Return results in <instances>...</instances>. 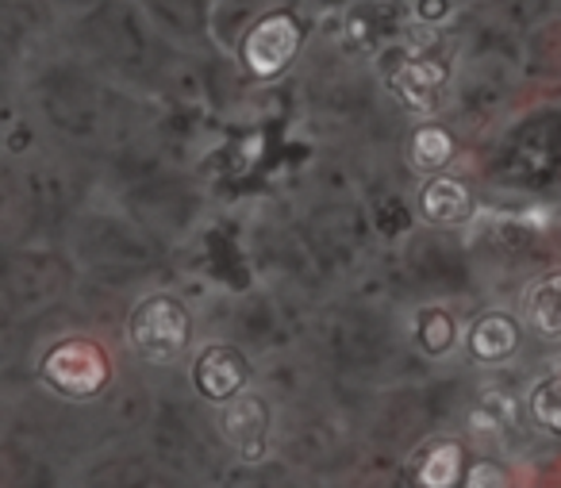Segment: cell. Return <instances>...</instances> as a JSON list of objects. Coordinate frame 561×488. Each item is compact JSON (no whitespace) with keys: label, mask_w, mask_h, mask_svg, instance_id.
I'll list each match as a JSON object with an SVG mask.
<instances>
[{"label":"cell","mask_w":561,"mask_h":488,"mask_svg":"<svg viewBox=\"0 0 561 488\" xmlns=\"http://www.w3.org/2000/svg\"><path fill=\"white\" fill-rule=\"evenodd\" d=\"M558 377H561V370H558Z\"/></svg>","instance_id":"cell-15"},{"label":"cell","mask_w":561,"mask_h":488,"mask_svg":"<svg viewBox=\"0 0 561 488\" xmlns=\"http://www.w3.org/2000/svg\"><path fill=\"white\" fill-rule=\"evenodd\" d=\"M461 488H507V477L496 462H469L466 485Z\"/></svg>","instance_id":"cell-14"},{"label":"cell","mask_w":561,"mask_h":488,"mask_svg":"<svg viewBox=\"0 0 561 488\" xmlns=\"http://www.w3.org/2000/svg\"><path fill=\"white\" fill-rule=\"evenodd\" d=\"M193 388L204 396V400H211L219 408V404L234 400L239 393H247L250 388V362L242 350L227 347V342H216V347H204L201 354H196L193 362Z\"/></svg>","instance_id":"cell-5"},{"label":"cell","mask_w":561,"mask_h":488,"mask_svg":"<svg viewBox=\"0 0 561 488\" xmlns=\"http://www.w3.org/2000/svg\"><path fill=\"white\" fill-rule=\"evenodd\" d=\"M39 377L50 393L66 396V400H93L112 381V362L101 342L85 339V334H73V339L55 342L43 354Z\"/></svg>","instance_id":"cell-2"},{"label":"cell","mask_w":561,"mask_h":488,"mask_svg":"<svg viewBox=\"0 0 561 488\" xmlns=\"http://www.w3.org/2000/svg\"><path fill=\"white\" fill-rule=\"evenodd\" d=\"M454 339H458V327H454V319L446 316V311H427V316L420 319V347L427 350V354H446V350L454 347Z\"/></svg>","instance_id":"cell-13"},{"label":"cell","mask_w":561,"mask_h":488,"mask_svg":"<svg viewBox=\"0 0 561 488\" xmlns=\"http://www.w3.org/2000/svg\"><path fill=\"white\" fill-rule=\"evenodd\" d=\"M466 450L454 439H438L431 442V450L420 457L415 465V488H461L466 485Z\"/></svg>","instance_id":"cell-8"},{"label":"cell","mask_w":561,"mask_h":488,"mask_svg":"<svg viewBox=\"0 0 561 488\" xmlns=\"http://www.w3.org/2000/svg\"><path fill=\"white\" fill-rule=\"evenodd\" d=\"M519 339H523L519 319L507 316V311H489V316H481L469 327L466 347L473 362L496 365V362H507V358L519 350Z\"/></svg>","instance_id":"cell-7"},{"label":"cell","mask_w":561,"mask_h":488,"mask_svg":"<svg viewBox=\"0 0 561 488\" xmlns=\"http://www.w3.org/2000/svg\"><path fill=\"white\" fill-rule=\"evenodd\" d=\"M415 208H420L423 224H431V227H461L473 219L477 196H473V189H469V181L438 173V178H427V185L420 189Z\"/></svg>","instance_id":"cell-6"},{"label":"cell","mask_w":561,"mask_h":488,"mask_svg":"<svg viewBox=\"0 0 561 488\" xmlns=\"http://www.w3.org/2000/svg\"><path fill=\"white\" fill-rule=\"evenodd\" d=\"M443 81H446V70H435V73H431V66H427V63H408L404 70L397 73V81H392V86H397V97L408 104V109L427 112V109H435Z\"/></svg>","instance_id":"cell-11"},{"label":"cell","mask_w":561,"mask_h":488,"mask_svg":"<svg viewBox=\"0 0 561 488\" xmlns=\"http://www.w3.org/2000/svg\"><path fill=\"white\" fill-rule=\"evenodd\" d=\"M127 342L147 365H178L193 347V316L170 293L142 296L127 316Z\"/></svg>","instance_id":"cell-1"},{"label":"cell","mask_w":561,"mask_h":488,"mask_svg":"<svg viewBox=\"0 0 561 488\" xmlns=\"http://www.w3.org/2000/svg\"><path fill=\"white\" fill-rule=\"evenodd\" d=\"M454 155H458V143H454V135L446 132L443 124L415 127L412 139H408V158H412L415 170L427 173V178H438V173L454 162Z\"/></svg>","instance_id":"cell-9"},{"label":"cell","mask_w":561,"mask_h":488,"mask_svg":"<svg viewBox=\"0 0 561 488\" xmlns=\"http://www.w3.org/2000/svg\"><path fill=\"white\" fill-rule=\"evenodd\" d=\"M305 43V27L293 12H265L257 24L239 43V70L250 81H273L289 70L293 58L300 55Z\"/></svg>","instance_id":"cell-3"},{"label":"cell","mask_w":561,"mask_h":488,"mask_svg":"<svg viewBox=\"0 0 561 488\" xmlns=\"http://www.w3.org/2000/svg\"><path fill=\"white\" fill-rule=\"evenodd\" d=\"M527 419L542 434H558L561 439V377H542L530 385L527 393Z\"/></svg>","instance_id":"cell-12"},{"label":"cell","mask_w":561,"mask_h":488,"mask_svg":"<svg viewBox=\"0 0 561 488\" xmlns=\"http://www.w3.org/2000/svg\"><path fill=\"white\" fill-rule=\"evenodd\" d=\"M527 319L542 339H561V270L530 288Z\"/></svg>","instance_id":"cell-10"},{"label":"cell","mask_w":561,"mask_h":488,"mask_svg":"<svg viewBox=\"0 0 561 488\" xmlns=\"http://www.w3.org/2000/svg\"><path fill=\"white\" fill-rule=\"evenodd\" d=\"M216 423H219V439H224L242 462H262V457L270 454L273 416L262 393L247 388V393H239L234 400L219 404Z\"/></svg>","instance_id":"cell-4"}]
</instances>
